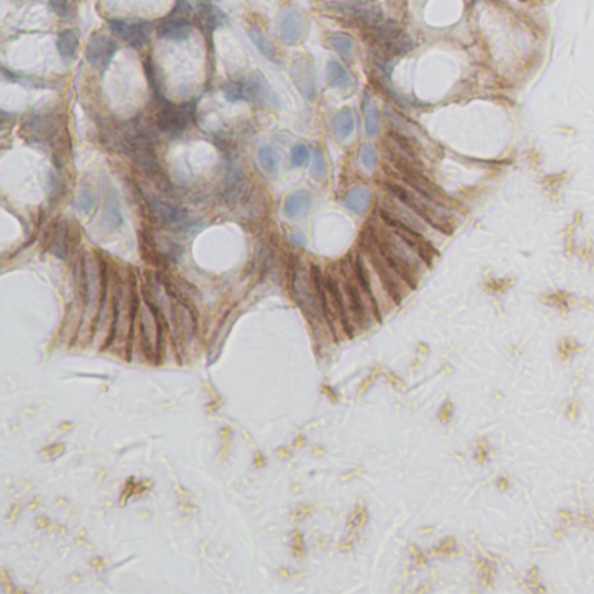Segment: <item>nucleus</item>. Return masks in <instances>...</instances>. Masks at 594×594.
<instances>
[{"mask_svg":"<svg viewBox=\"0 0 594 594\" xmlns=\"http://www.w3.org/2000/svg\"><path fill=\"white\" fill-rule=\"evenodd\" d=\"M117 49H119L117 42L112 41L108 35L101 34V32H98V34H93V37L89 39V42H87V47H86L87 63H89L91 67L96 68V70L105 72L108 67H110V63H112V60H114V56H116Z\"/></svg>","mask_w":594,"mask_h":594,"instance_id":"obj_6","label":"nucleus"},{"mask_svg":"<svg viewBox=\"0 0 594 594\" xmlns=\"http://www.w3.org/2000/svg\"><path fill=\"white\" fill-rule=\"evenodd\" d=\"M192 105H175L171 101H164L157 112V127L169 136H180L189 126L193 117Z\"/></svg>","mask_w":594,"mask_h":594,"instance_id":"obj_3","label":"nucleus"},{"mask_svg":"<svg viewBox=\"0 0 594 594\" xmlns=\"http://www.w3.org/2000/svg\"><path fill=\"white\" fill-rule=\"evenodd\" d=\"M326 45L331 51L337 52L338 56H342L343 60H352L354 54V41L350 35L342 34V32H335L326 37Z\"/></svg>","mask_w":594,"mask_h":594,"instance_id":"obj_20","label":"nucleus"},{"mask_svg":"<svg viewBox=\"0 0 594 594\" xmlns=\"http://www.w3.org/2000/svg\"><path fill=\"white\" fill-rule=\"evenodd\" d=\"M291 291H293V298L297 300V304L300 305L305 310V314H308V317H312L316 312V301L312 297V288L308 284V281L305 279V275L301 274L300 268H295L293 279H291Z\"/></svg>","mask_w":594,"mask_h":594,"instance_id":"obj_13","label":"nucleus"},{"mask_svg":"<svg viewBox=\"0 0 594 594\" xmlns=\"http://www.w3.org/2000/svg\"><path fill=\"white\" fill-rule=\"evenodd\" d=\"M108 28L116 37L126 41L134 49L145 47L147 42L150 41V35H152V23L147 21V19H138V21L110 19Z\"/></svg>","mask_w":594,"mask_h":594,"instance_id":"obj_5","label":"nucleus"},{"mask_svg":"<svg viewBox=\"0 0 594 594\" xmlns=\"http://www.w3.org/2000/svg\"><path fill=\"white\" fill-rule=\"evenodd\" d=\"M310 204H312V195H310V192H307V190H297V192H293L291 195H288V199L284 201V215L290 220L300 218L301 215H305V213L308 211Z\"/></svg>","mask_w":594,"mask_h":594,"instance_id":"obj_15","label":"nucleus"},{"mask_svg":"<svg viewBox=\"0 0 594 594\" xmlns=\"http://www.w3.org/2000/svg\"><path fill=\"white\" fill-rule=\"evenodd\" d=\"M246 189H248L246 173L241 167H231L225 178V187H223V201L229 206H237V202L244 197Z\"/></svg>","mask_w":594,"mask_h":594,"instance_id":"obj_12","label":"nucleus"},{"mask_svg":"<svg viewBox=\"0 0 594 594\" xmlns=\"http://www.w3.org/2000/svg\"><path fill=\"white\" fill-rule=\"evenodd\" d=\"M56 133V119L51 116H34L23 124V136L30 141L49 140Z\"/></svg>","mask_w":594,"mask_h":594,"instance_id":"obj_11","label":"nucleus"},{"mask_svg":"<svg viewBox=\"0 0 594 594\" xmlns=\"http://www.w3.org/2000/svg\"><path fill=\"white\" fill-rule=\"evenodd\" d=\"M123 222L124 218H123V213H120L119 204H117V201L114 199V197H110L103 209V223L110 229V231H116V229H119L120 225H123Z\"/></svg>","mask_w":594,"mask_h":594,"instance_id":"obj_25","label":"nucleus"},{"mask_svg":"<svg viewBox=\"0 0 594 594\" xmlns=\"http://www.w3.org/2000/svg\"><path fill=\"white\" fill-rule=\"evenodd\" d=\"M47 4L56 16H61V18H65V16L68 14V8H70L68 0H47Z\"/></svg>","mask_w":594,"mask_h":594,"instance_id":"obj_31","label":"nucleus"},{"mask_svg":"<svg viewBox=\"0 0 594 594\" xmlns=\"http://www.w3.org/2000/svg\"><path fill=\"white\" fill-rule=\"evenodd\" d=\"M359 160L366 169H370V171H373V169L379 166V153H376V149L373 143L368 141V143H364V145L361 147Z\"/></svg>","mask_w":594,"mask_h":594,"instance_id":"obj_27","label":"nucleus"},{"mask_svg":"<svg viewBox=\"0 0 594 594\" xmlns=\"http://www.w3.org/2000/svg\"><path fill=\"white\" fill-rule=\"evenodd\" d=\"M49 251H51L54 257L60 258V260H67L68 258V251H70V232H68L67 223H60V225H58L54 235H52Z\"/></svg>","mask_w":594,"mask_h":594,"instance_id":"obj_19","label":"nucleus"},{"mask_svg":"<svg viewBox=\"0 0 594 594\" xmlns=\"http://www.w3.org/2000/svg\"><path fill=\"white\" fill-rule=\"evenodd\" d=\"M77 206H78V209H81V211H84V213L91 211V208L94 206V195L91 193V190L87 189V187L86 189H82L81 195H78V199H77Z\"/></svg>","mask_w":594,"mask_h":594,"instance_id":"obj_30","label":"nucleus"},{"mask_svg":"<svg viewBox=\"0 0 594 594\" xmlns=\"http://www.w3.org/2000/svg\"><path fill=\"white\" fill-rule=\"evenodd\" d=\"M257 159H258V164H260V167L264 169L265 173H268V175H274V173L277 171L279 153L272 145H262L260 149H258Z\"/></svg>","mask_w":594,"mask_h":594,"instance_id":"obj_23","label":"nucleus"},{"mask_svg":"<svg viewBox=\"0 0 594 594\" xmlns=\"http://www.w3.org/2000/svg\"><path fill=\"white\" fill-rule=\"evenodd\" d=\"M403 34L405 32H403L401 25L394 19H383L379 25L368 28V35L373 41V45L380 51H387Z\"/></svg>","mask_w":594,"mask_h":594,"instance_id":"obj_10","label":"nucleus"},{"mask_svg":"<svg viewBox=\"0 0 594 594\" xmlns=\"http://www.w3.org/2000/svg\"><path fill=\"white\" fill-rule=\"evenodd\" d=\"M326 171H328L326 157H324L323 150L316 149V150H314L312 167H310V175H312L314 180H323L324 176H326Z\"/></svg>","mask_w":594,"mask_h":594,"instance_id":"obj_28","label":"nucleus"},{"mask_svg":"<svg viewBox=\"0 0 594 594\" xmlns=\"http://www.w3.org/2000/svg\"><path fill=\"white\" fill-rule=\"evenodd\" d=\"M290 75L298 93L307 101H314L317 94V74L312 58L308 54L297 56L291 63Z\"/></svg>","mask_w":594,"mask_h":594,"instance_id":"obj_4","label":"nucleus"},{"mask_svg":"<svg viewBox=\"0 0 594 594\" xmlns=\"http://www.w3.org/2000/svg\"><path fill=\"white\" fill-rule=\"evenodd\" d=\"M310 159V149L305 143H297L291 150V166L293 167H301L307 164V160Z\"/></svg>","mask_w":594,"mask_h":594,"instance_id":"obj_29","label":"nucleus"},{"mask_svg":"<svg viewBox=\"0 0 594 594\" xmlns=\"http://www.w3.org/2000/svg\"><path fill=\"white\" fill-rule=\"evenodd\" d=\"M145 202L152 218L156 220V222L166 225V227H185L187 223H189L187 211L176 208L171 202L162 201L159 197L149 195V193L145 195Z\"/></svg>","mask_w":594,"mask_h":594,"instance_id":"obj_8","label":"nucleus"},{"mask_svg":"<svg viewBox=\"0 0 594 594\" xmlns=\"http://www.w3.org/2000/svg\"><path fill=\"white\" fill-rule=\"evenodd\" d=\"M190 12H192V8L187 0H176V6L173 8L171 14L166 16L157 26V37L164 39V41H187L193 32V26L189 18Z\"/></svg>","mask_w":594,"mask_h":594,"instance_id":"obj_2","label":"nucleus"},{"mask_svg":"<svg viewBox=\"0 0 594 594\" xmlns=\"http://www.w3.org/2000/svg\"><path fill=\"white\" fill-rule=\"evenodd\" d=\"M279 37L286 45H297L307 32L305 16L297 8L282 9L277 18Z\"/></svg>","mask_w":594,"mask_h":594,"instance_id":"obj_7","label":"nucleus"},{"mask_svg":"<svg viewBox=\"0 0 594 594\" xmlns=\"http://www.w3.org/2000/svg\"><path fill=\"white\" fill-rule=\"evenodd\" d=\"M246 93H248V101H253V103L268 108L281 107V103H279L281 100L275 94V91L271 87L267 78L258 74V72L249 75L248 81H246Z\"/></svg>","mask_w":594,"mask_h":594,"instance_id":"obj_9","label":"nucleus"},{"mask_svg":"<svg viewBox=\"0 0 594 594\" xmlns=\"http://www.w3.org/2000/svg\"><path fill=\"white\" fill-rule=\"evenodd\" d=\"M343 204L352 213L363 215V213L368 211L370 204H372V190L368 189L366 185L354 187V189H350L349 192H347L346 199H343Z\"/></svg>","mask_w":594,"mask_h":594,"instance_id":"obj_16","label":"nucleus"},{"mask_svg":"<svg viewBox=\"0 0 594 594\" xmlns=\"http://www.w3.org/2000/svg\"><path fill=\"white\" fill-rule=\"evenodd\" d=\"M385 190L390 197H394L396 201H399L406 208L412 209L415 215H418L431 229L441 232V234L452 232L454 218H452L448 204H439L431 199H425L403 182H385Z\"/></svg>","mask_w":594,"mask_h":594,"instance_id":"obj_1","label":"nucleus"},{"mask_svg":"<svg viewBox=\"0 0 594 594\" xmlns=\"http://www.w3.org/2000/svg\"><path fill=\"white\" fill-rule=\"evenodd\" d=\"M248 37L253 44L257 45V49L260 51L262 56H265L268 61L272 63H277V51H275L274 44L265 37V34L262 32V28L258 25H251L248 28Z\"/></svg>","mask_w":594,"mask_h":594,"instance_id":"obj_18","label":"nucleus"},{"mask_svg":"<svg viewBox=\"0 0 594 594\" xmlns=\"http://www.w3.org/2000/svg\"><path fill=\"white\" fill-rule=\"evenodd\" d=\"M195 18L199 26L209 35H211L216 28H220V26L223 25V21H225L223 12L213 4H208V2H199V4H197Z\"/></svg>","mask_w":594,"mask_h":594,"instance_id":"obj_14","label":"nucleus"},{"mask_svg":"<svg viewBox=\"0 0 594 594\" xmlns=\"http://www.w3.org/2000/svg\"><path fill=\"white\" fill-rule=\"evenodd\" d=\"M223 94L231 103H237V101H248V93H246V82H229L227 86L223 87Z\"/></svg>","mask_w":594,"mask_h":594,"instance_id":"obj_26","label":"nucleus"},{"mask_svg":"<svg viewBox=\"0 0 594 594\" xmlns=\"http://www.w3.org/2000/svg\"><path fill=\"white\" fill-rule=\"evenodd\" d=\"M380 126H382V116H380L379 107L373 103L364 105V129L368 136H376L380 133Z\"/></svg>","mask_w":594,"mask_h":594,"instance_id":"obj_24","label":"nucleus"},{"mask_svg":"<svg viewBox=\"0 0 594 594\" xmlns=\"http://www.w3.org/2000/svg\"><path fill=\"white\" fill-rule=\"evenodd\" d=\"M326 81L328 86L335 89H347L352 86V75L340 61L330 60L326 65Z\"/></svg>","mask_w":594,"mask_h":594,"instance_id":"obj_17","label":"nucleus"},{"mask_svg":"<svg viewBox=\"0 0 594 594\" xmlns=\"http://www.w3.org/2000/svg\"><path fill=\"white\" fill-rule=\"evenodd\" d=\"M356 129V119L350 108H342L333 119V131L340 140H347Z\"/></svg>","mask_w":594,"mask_h":594,"instance_id":"obj_22","label":"nucleus"},{"mask_svg":"<svg viewBox=\"0 0 594 594\" xmlns=\"http://www.w3.org/2000/svg\"><path fill=\"white\" fill-rule=\"evenodd\" d=\"M78 47V34L77 30H63L56 37V49L60 52L61 58L72 60L77 54Z\"/></svg>","mask_w":594,"mask_h":594,"instance_id":"obj_21","label":"nucleus"}]
</instances>
